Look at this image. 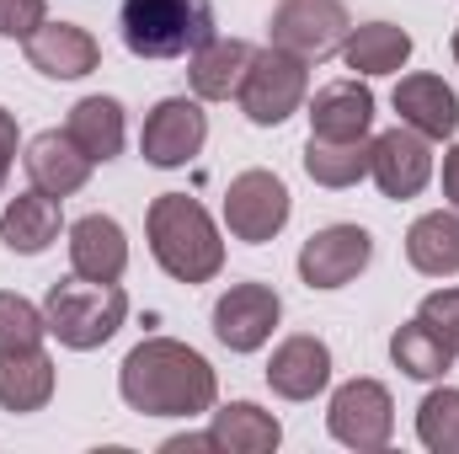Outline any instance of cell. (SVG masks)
<instances>
[{"mask_svg":"<svg viewBox=\"0 0 459 454\" xmlns=\"http://www.w3.org/2000/svg\"><path fill=\"white\" fill-rule=\"evenodd\" d=\"M117 396L139 417H204L214 412L220 380L198 347L177 337H144L117 369Z\"/></svg>","mask_w":459,"mask_h":454,"instance_id":"obj_1","label":"cell"},{"mask_svg":"<svg viewBox=\"0 0 459 454\" xmlns=\"http://www.w3.org/2000/svg\"><path fill=\"white\" fill-rule=\"evenodd\" d=\"M144 235H150V257L160 262L166 278L177 284H209L225 267V240L220 225L209 220V209L187 193H160L144 214Z\"/></svg>","mask_w":459,"mask_h":454,"instance_id":"obj_2","label":"cell"},{"mask_svg":"<svg viewBox=\"0 0 459 454\" xmlns=\"http://www.w3.org/2000/svg\"><path fill=\"white\" fill-rule=\"evenodd\" d=\"M117 32L134 59H193L214 32L209 0H123Z\"/></svg>","mask_w":459,"mask_h":454,"instance_id":"obj_3","label":"cell"},{"mask_svg":"<svg viewBox=\"0 0 459 454\" xmlns=\"http://www.w3.org/2000/svg\"><path fill=\"white\" fill-rule=\"evenodd\" d=\"M123 316H128V294L117 284H97L81 273L59 278L43 294V321L59 337V347H70V353H91V347L113 342Z\"/></svg>","mask_w":459,"mask_h":454,"instance_id":"obj_4","label":"cell"},{"mask_svg":"<svg viewBox=\"0 0 459 454\" xmlns=\"http://www.w3.org/2000/svg\"><path fill=\"white\" fill-rule=\"evenodd\" d=\"M305 92H310V65L305 59H294L283 48H256V59H251L235 102H240L246 123L278 128V123H289L305 108Z\"/></svg>","mask_w":459,"mask_h":454,"instance_id":"obj_5","label":"cell"},{"mask_svg":"<svg viewBox=\"0 0 459 454\" xmlns=\"http://www.w3.org/2000/svg\"><path fill=\"white\" fill-rule=\"evenodd\" d=\"M267 32H273V48H283V54L310 65V59L342 54L352 22H347L342 0H278Z\"/></svg>","mask_w":459,"mask_h":454,"instance_id":"obj_6","label":"cell"},{"mask_svg":"<svg viewBox=\"0 0 459 454\" xmlns=\"http://www.w3.org/2000/svg\"><path fill=\"white\" fill-rule=\"evenodd\" d=\"M289 209H294V204H289L283 177H273V171H262V166L240 171L225 188V225H230V235L246 240V246L273 240L278 230L289 225Z\"/></svg>","mask_w":459,"mask_h":454,"instance_id":"obj_7","label":"cell"},{"mask_svg":"<svg viewBox=\"0 0 459 454\" xmlns=\"http://www.w3.org/2000/svg\"><path fill=\"white\" fill-rule=\"evenodd\" d=\"M326 428H332L337 444H347L358 454L385 450L390 433H395V401H390V390L379 380H347L342 390L332 396Z\"/></svg>","mask_w":459,"mask_h":454,"instance_id":"obj_8","label":"cell"},{"mask_svg":"<svg viewBox=\"0 0 459 454\" xmlns=\"http://www.w3.org/2000/svg\"><path fill=\"white\" fill-rule=\"evenodd\" d=\"M368 177H374L379 193L395 198V204L417 198V193L433 182V139L417 134V128H406V123L385 128L379 139H368Z\"/></svg>","mask_w":459,"mask_h":454,"instance_id":"obj_9","label":"cell"},{"mask_svg":"<svg viewBox=\"0 0 459 454\" xmlns=\"http://www.w3.org/2000/svg\"><path fill=\"white\" fill-rule=\"evenodd\" d=\"M204 139H209V113L198 102H187V97H166V102H155L150 118H144L139 150H144L150 166L177 171V166H187L204 150Z\"/></svg>","mask_w":459,"mask_h":454,"instance_id":"obj_10","label":"cell"},{"mask_svg":"<svg viewBox=\"0 0 459 454\" xmlns=\"http://www.w3.org/2000/svg\"><path fill=\"white\" fill-rule=\"evenodd\" d=\"M374 262V235L363 225H326L299 246V278L310 289H342Z\"/></svg>","mask_w":459,"mask_h":454,"instance_id":"obj_11","label":"cell"},{"mask_svg":"<svg viewBox=\"0 0 459 454\" xmlns=\"http://www.w3.org/2000/svg\"><path fill=\"white\" fill-rule=\"evenodd\" d=\"M283 316V300L273 284H230L214 305V337L225 342L230 353H256L262 342L273 337Z\"/></svg>","mask_w":459,"mask_h":454,"instance_id":"obj_12","label":"cell"},{"mask_svg":"<svg viewBox=\"0 0 459 454\" xmlns=\"http://www.w3.org/2000/svg\"><path fill=\"white\" fill-rule=\"evenodd\" d=\"M267 385L283 401H316L332 385V347L321 337H310V332L283 337L267 358Z\"/></svg>","mask_w":459,"mask_h":454,"instance_id":"obj_13","label":"cell"},{"mask_svg":"<svg viewBox=\"0 0 459 454\" xmlns=\"http://www.w3.org/2000/svg\"><path fill=\"white\" fill-rule=\"evenodd\" d=\"M22 48H27V65H32L38 75H48V81H81V75H91L97 59H102L97 38H91L86 27H75V22H43Z\"/></svg>","mask_w":459,"mask_h":454,"instance_id":"obj_14","label":"cell"},{"mask_svg":"<svg viewBox=\"0 0 459 454\" xmlns=\"http://www.w3.org/2000/svg\"><path fill=\"white\" fill-rule=\"evenodd\" d=\"M22 166H27V177H32V188H43V193H54V198H70V193H81L86 188V177H91V155L65 134V128H48V134H38L32 144H27V155H22Z\"/></svg>","mask_w":459,"mask_h":454,"instance_id":"obj_15","label":"cell"},{"mask_svg":"<svg viewBox=\"0 0 459 454\" xmlns=\"http://www.w3.org/2000/svg\"><path fill=\"white\" fill-rule=\"evenodd\" d=\"M70 267L97 284H117L128 273V235L113 214H86L70 225Z\"/></svg>","mask_w":459,"mask_h":454,"instance_id":"obj_16","label":"cell"},{"mask_svg":"<svg viewBox=\"0 0 459 454\" xmlns=\"http://www.w3.org/2000/svg\"><path fill=\"white\" fill-rule=\"evenodd\" d=\"M395 113H401L406 128H417L428 139H449L459 128V97H455V86H444V75L417 70V75H401Z\"/></svg>","mask_w":459,"mask_h":454,"instance_id":"obj_17","label":"cell"},{"mask_svg":"<svg viewBox=\"0 0 459 454\" xmlns=\"http://www.w3.org/2000/svg\"><path fill=\"white\" fill-rule=\"evenodd\" d=\"M374 128V92L363 81H332L310 102V134L316 139H368Z\"/></svg>","mask_w":459,"mask_h":454,"instance_id":"obj_18","label":"cell"},{"mask_svg":"<svg viewBox=\"0 0 459 454\" xmlns=\"http://www.w3.org/2000/svg\"><path fill=\"white\" fill-rule=\"evenodd\" d=\"M59 225H65L59 198L43 193V188H32V193H16V198L5 204V214H0V240H5V251H16V257H38V251H48V246L59 240Z\"/></svg>","mask_w":459,"mask_h":454,"instance_id":"obj_19","label":"cell"},{"mask_svg":"<svg viewBox=\"0 0 459 454\" xmlns=\"http://www.w3.org/2000/svg\"><path fill=\"white\" fill-rule=\"evenodd\" d=\"M251 59H256L251 43H240V38H209V43L193 54V65H187L193 97H198V102H230V97L240 92Z\"/></svg>","mask_w":459,"mask_h":454,"instance_id":"obj_20","label":"cell"},{"mask_svg":"<svg viewBox=\"0 0 459 454\" xmlns=\"http://www.w3.org/2000/svg\"><path fill=\"white\" fill-rule=\"evenodd\" d=\"M65 134L97 161V166H108L123 155V134H128V123H123V102L117 97H81L70 118H65Z\"/></svg>","mask_w":459,"mask_h":454,"instance_id":"obj_21","label":"cell"},{"mask_svg":"<svg viewBox=\"0 0 459 454\" xmlns=\"http://www.w3.org/2000/svg\"><path fill=\"white\" fill-rule=\"evenodd\" d=\"M209 439H214V450H225V454H273L283 444V428L256 401H230V406L214 412Z\"/></svg>","mask_w":459,"mask_h":454,"instance_id":"obj_22","label":"cell"},{"mask_svg":"<svg viewBox=\"0 0 459 454\" xmlns=\"http://www.w3.org/2000/svg\"><path fill=\"white\" fill-rule=\"evenodd\" d=\"M54 401V358L43 347L5 353L0 358V406L5 412H43Z\"/></svg>","mask_w":459,"mask_h":454,"instance_id":"obj_23","label":"cell"},{"mask_svg":"<svg viewBox=\"0 0 459 454\" xmlns=\"http://www.w3.org/2000/svg\"><path fill=\"white\" fill-rule=\"evenodd\" d=\"M390 358H395V369L406 374V380H444L449 369H455V342L444 337L438 327H428L422 316H411L406 327H395V337H390Z\"/></svg>","mask_w":459,"mask_h":454,"instance_id":"obj_24","label":"cell"},{"mask_svg":"<svg viewBox=\"0 0 459 454\" xmlns=\"http://www.w3.org/2000/svg\"><path fill=\"white\" fill-rule=\"evenodd\" d=\"M406 262L422 278H455L459 273V214L433 209L406 230Z\"/></svg>","mask_w":459,"mask_h":454,"instance_id":"obj_25","label":"cell"},{"mask_svg":"<svg viewBox=\"0 0 459 454\" xmlns=\"http://www.w3.org/2000/svg\"><path fill=\"white\" fill-rule=\"evenodd\" d=\"M342 59L358 75H395L411 59V32L395 27V22H363V27L347 32Z\"/></svg>","mask_w":459,"mask_h":454,"instance_id":"obj_26","label":"cell"},{"mask_svg":"<svg viewBox=\"0 0 459 454\" xmlns=\"http://www.w3.org/2000/svg\"><path fill=\"white\" fill-rule=\"evenodd\" d=\"M305 171L321 188H352L368 177V139H316L305 144Z\"/></svg>","mask_w":459,"mask_h":454,"instance_id":"obj_27","label":"cell"},{"mask_svg":"<svg viewBox=\"0 0 459 454\" xmlns=\"http://www.w3.org/2000/svg\"><path fill=\"white\" fill-rule=\"evenodd\" d=\"M417 439L433 454H459V390H428V401L417 406Z\"/></svg>","mask_w":459,"mask_h":454,"instance_id":"obj_28","label":"cell"},{"mask_svg":"<svg viewBox=\"0 0 459 454\" xmlns=\"http://www.w3.org/2000/svg\"><path fill=\"white\" fill-rule=\"evenodd\" d=\"M43 337H48L43 310L32 300L11 294V289H0V358L5 353H27V347H43Z\"/></svg>","mask_w":459,"mask_h":454,"instance_id":"obj_29","label":"cell"},{"mask_svg":"<svg viewBox=\"0 0 459 454\" xmlns=\"http://www.w3.org/2000/svg\"><path fill=\"white\" fill-rule=\"evenodd\" d=\"M48 22V0H0V38H32Z\"/></svg>","mask_w":459,"mask_h":454,"instance_id":"obj_30","label":"cell"},{"mask_svg":"<svg viewBox=\"0 0 459 454\" xmlns=\"http://www.w3.org/2000/svg\"><path fill=\"white\" fill-rule=\"evenodd\" d=\"M428 327H438L444 337L455 342V353H459V284L455 289H433L428 300H422V310H417Z\"/></svg>","mask_w":459,"mask_h":454,"instance_id":"obj_31","label":"cell"},{"mask_svg":"<svg viewBox=\"0 0 459 454\" xmlns=\"http://www.w3.org/2000/svg\"><path fill=\"white\" fill-rule=\"evenodd\" d=\"M11 161H16V113L0 108V188L11 177Z\"/></svg>","mask_w":459,"mask_h":454,"instance_id":"obj_32","label":"cell"},{"mask_svg":"<svg viewBox=\"0 0 459 454\" xmlns=\"http://www.w3.org/2000/svg\"><path fill=\"white\" fill-rule=\"evenodd\" d=\"M160 450L166 454H193V450H214V439H209V433H182V439H166Z\"/></svg>","mask_w":459,"mask_h":454,"instance_id":"obj_33","label":"cell"},{"mask_svg":"<svg viewBox=\"0 0 459 454\" xmlns=\"http://www.w3.org/2000/svg\"><path fill=\"white\" fill-rule=\"evenodd\" d=\"M444 198L459 209V144L444 155Z\"/></svg>","mask_w":459,"mask_h":454,"instance_id":"obj_34","label":"cell"},{"mask_svg":"<svg viewBox=\"0 0 459 454\" xmlns=\"http://www.w3.org/2000/svg\"><path fill=\"white\" fill-rule=\"evenodd\" d=\"M455 59H459V27H455Z\"/></svg>","mask_w":459,"mask_h":454,"instance_id":"obj_35","label":"cell"}]
</instances>
